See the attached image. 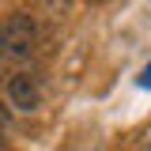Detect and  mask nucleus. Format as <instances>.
I'll use <instances>...</instances> for the list:
<instances>
[{
    "mask_svg": "<svg viewBox=\"0 0 151 151\" xmlns=\"http://www.w3.org/2000/svg\"><path fill=\"white\" fill-rule=\"evenodd\" d=\"M8 121H12V113H8V106H0V132L8 129Z\"/></svg>",
    "mask_w": 151,
    "mask_h": 151,
    "instance_id": "4",
    "label": "nucleus"
},
{
    "mask_svg": "<svg viewBox=\"0 0 151 151\" xmlns=\"http://www.w3.org/2000/svg\"><path fill=\"white\" fill-rule=\"evenodd\" d=\"M8 102H12L15 110H23V113H34L38 102H42L38 83L30 76H12V79H8Z\"/></svg>",
    "mask_w": 151,
    "mask_h": 151,
    "instance_id": "2",
    "label": "nucleus"
},
{
    "mask_svg": "<svg viewBox=\"0 0 151 151\" xmlns=\"http://www.w3.org/2000/svg\"><path fill=\"white\" fill-rule=\"evenodd\" d=\"M38 45V23L27 12H15L0 23V57H27Z\"/></svg>",
    "mask_w": 151,
    "mask_h": 151,
    "instance_id": "1",
    "label": "nucleus"
},
{
    "mask_svg": "<svg viewBox=\"0 0 151 151\" xmlns=\"http://www.w3.org/2000/svg\"><path fill=\"white\" fill-rule=\"evenodd\" d=\"M136 87H144V91H151V60H147V68L136 76Z\"/></svg>",
    "mask_w": 151,
    "mask_h": 151,
    "instance_id": "3",
    "label": "nucleus"
}]
</instances>
